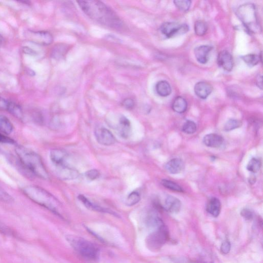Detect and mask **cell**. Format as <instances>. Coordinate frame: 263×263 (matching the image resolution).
Masks as SVG:
<instances>
[{
	"instance_id": "cell-1",
	"label": "cell",
	"mask_w": 263,
	"mask_h": 263,
	"mask_svg": "<svg viewBox=\"0 0 263 263\" xmlns=\"http://www.w3.org/2000/svg\"><path fill=\"white\" fill-rule=\"evenodd\" d=\"M83 11L91 19L112 28H119L123 22L118 16L107 6L99 1L78 2Z\"/></svg>"
},
{
	"instance_id": "cell-2",
	"label": "cell",
	"mask_w": 263,
	"mask_h": 263,
	"mask_svg": "<svg viewBox=\"0 0 263 263\" xmlns=\"http://www.w3.org/2000/svg\"><path fill=\"white\" fill-rule=\"evenodd\" d=\"M16 154L20 163L32 174L43 179L49 178V173L41 157L23 146H18Z\"/></svg>"
},
{
	"instance_id": "cell-3",
	"label": "cell",
	"mask_w": 263,
	"mask_h": 263,
	"mask_svg": "<svg viewBox=\"0 0 263 263\" xmlns=\"http://www.w3.org/2000/svg\"><path fill=\"white\" fill-rule=\"evenodd\" d=\"M23 193L34 203L57 214H59L60 202L54 196L43 187L36 185H28L24 187Z\"/></svg>"
},
{
	"instance_id": "cell-4",
	"label": "cell",
	"mask_w": 263,
	"mask_h": 263,
	"mask_svg": "<svg viewBox=\"0 0 263 263\" xmlns=\"http://www.w3.org/2000/svg\"><path fill=\"white\" fill-rule=\"evenodd\" d=\"M66 240L73 249L84 258L91 261L98 259L99 249L92 242L81 237L71 235L67 236Z\"/></svg>"
},
{
	"instance_id": "cell-5",
	"label": "cell",
	"mask_w": 263,
	"mask_h": 263,
	"mask_svg": "<svg viewBox=\"0 0 263 263\" xmlns=\"http://www.w3.org/2000/svg\"><path fill=\"white\" fill-rule=\"evenodd\" d=\"M236 14L247 30L252 33H259L261 27L254 4L247 3L240 6Z\"/></svg>"
},
{
	"instance_id": "cell-6",
	"label": "cell",
	"mask_w": 263,
	"mask_h": 263,
	"mask_svg": "<svg viewBox=\"0 0 263 263\" xmlns=\"http://www.w3.org/2000/svg\"><path fill=\"white\" fill-rule=\"evenodd\" d=\"M170 234L165 223L154 229L146 238L147 247L152 251H158L169 240Z\"/></svg>"
},
{
	"instance_id": "cell-7",
	"label": "cell",
	"mask_w": 263,
	"mask_h": 263,
	"mask_svg": "<svg viewBox=\"0 0 263 263\" xmlns=\"http://www.w3.org/2000/svg\"><path fill=\"white\" fill-rule=\"evenodd\" d=\"M25 39L29 42L40 46H49L53 42L52 34L46 31L27 30L25 33Z\"/></svg>"
},
{
	"instance_id": "cell-8",
	"label": "cell",
	"mask_w": 263,
	"mask_h": 263,
	"mask_svg": "<svg viewBox=\"0 0 263 263\" xmlns=\"http://www.w3.org/2000/svg\"><path fill=\"white\" fill-rule=\"evenodd\" d=\"M160 30L161 32L167 37H171L178 34H183L189 31L190 27L185 24L176 22H166L163 24Z\"/></svg>"
},
{
	"instance_id": "cell-9",
	"label": "cell",
	"mask_w": 263,
	"mask_h": 263,
	"mask_svg": "<svg viewBox=\"0 0 263 263\" xmlns=\"http://www.w3.org/2000/svg\"><path fill=\"white\" fill-rule=\"evenodd\" d=\"M95 135L98 142L103 145H111L114 144L117 141L114 134L105 128H97L95 131Z\"/></svg>"
},
{
	"instance_id": "cell-10",
	"label": "cell",
	"mask_w": 263,
	"mask_h": 263,
	"mask_svg": "<svg viewBox=\"0 0 263 263\" xmlns=\"http://www.w3.org/2000/svg\"><path fill=\"white\" fill-rule=\"evenodd\" d=\"M218 65L224 70L231 71L234 66V59L231 54L227 51L220 52L217 56Z\"/></svg>"
},
{
	"instance_id": "cell-11",
	"label": "cell",
	"mask_w": 263,
	"mask_h": 263,
	"mask_svg": "<svg viewBox=\"0 0 263 263\" xmlns=\"http://www.w3.org/2000/svg\"><path fill=\"white\" fill-rule=\"evenodd\" d=\"M57 174L59 177L63 180H73L79 177V171L74 168L67 166L66 165L56 167Z\"/></svg>"
},
{
	"instance_id": "cell-12",
	"label": "cell",
	"mask_w": 263,
	"mask_h": 263,
	"mask_svg": "<svg viewBox=\"0 0 263 263\" xmlns=\"http://www.w3.org/2000/svg\"><path fill=\"white\" fill-rule=\"evenodd\" d=\"M117 130L121 137L124 139L128 138L132 132L131 125L130 121L125 117H122L117 126Z\"/></svg>"
},
{
	"instance_id": "cell-13",
	"label": "cell",
	"mask_w": 263,
	"mask_h": 263,
	"mask_svg": "<svg viewBox=\"0 0 263 263\" xmlns=\"http://www.w3.org/2000/svg\"><path fill=\"white\" fill-rule=\"evenodd\" d=\"M212 49L213 48L209 46H201L196 48L195 55L197 61L201 64L207 63Z\"/></svg>"
},
{
	"instance_id": "cell-14",
	"label": "cell",
	"mask_w": 263,
	"mask_h": 263,
	"mask_svg": "<svg viewBox=\"0 0 263 263\" xmlns=\"http://www.w3.org/2000/svg\"><path fill=\"white\" fill-rule=\"evenodd\" d=\"M67 157L66 152L60 149H53L50 153L51 160L56 167L66 165Z\"/></svg>"
},
{
	"instance_id": "cell-15",
	"label": "cell",
	"mask_w": 263,
	"mask_h": 263,
	"mask_svg": "<svg viewBox=\"0 0 263 263\" xmlns=\"http://www.w3.org/2000/svg\"><path fill=\"white\" fill-rule=\"evenodd\" d=\"M212 86L206 82H199L195 87V92L196 95L203 99H206L212 93Z\"/></svg>"
},
{
	"instance_id": "cell-16",
	"label": "cell",
	"mask_w": 263,
	"mask_h": 263,
	"mask_svg": "<svg viewBox=\"0 0 263 263\" xmlns=\"http://www.w3.org/2000/svg\"><path fill=\"white\" fill-rule=\"evenodd\" d=\"M165 168L169 173L176 174L182 172L184 168V164L182 160L175 158L169 161L165 165Z\"/></svg>"
},
{
	"instance_id": "cell-17",
	"label": "cell",
	"mask_w": 263,
	"mask_h": 263,
	"mask_svg": "<svg viewBox=\"0 0 263 263\" xmlns=\"http://www.w3.org/2000/svg\"><path fill=\"white\" fill-rule=\"evenodd\" d=\"M181 204L177 198L168 196L165 203L164 208L168 212L171 213H177L181 209Z\"/></svg>"
},
{
	"instance_id": "cell-18",
	"label": "cell",
	"mask_w": 263,
	"mask_h": 263,
	"mask_svg": "<svg viewBox=\"0 0 263 263\" xmlns=\"http://www.w3.org/2000/svg\"><path fill=\"white\" fill-rule=\"evenodd\" d=\"M78 198L79 200L81 201V202L89 210L117 215L114 212L93 203L83 195H80Z\"/></svg>"
},
{
	"instance_id": "cell-19",
	"label": "cell",
	"mask_w": 263,
	"mask_h": 263,
	"mask_svg": "<svg viewBox=\"0 0 263 263\" xmlns=\"http://www.w3.org/2000/svg\"><path fill=\"white\" fill-rule=\"evenodd\" d=\"M223 138L220 135L216 134H209L206 135L203 139L205 145L210 147L217 148L222 145Z\"/></svg>"
},
{
	"instance_id": "cell-20",
	"label": "cell",
	"mask_w": 263,
	"mask_h": 263,
	"mask_svg": "<svg viewBox=\"0 0 263 263\" xmlns=\"http://www.w3.org/2000/svg\"><path fill=\"white\" fill-rule=\"evenodd\" d=\"M207 211L213 217H218L221 211V203L219 200L215 198L210 199L207 205Z\"/></svg>"
},
{
	"instance_id": "cell-21",
	"label": "cell",
	"mask_w": 263,
	"mask_h": 263,
	"mask_svg": "<svg viewBox=\"0 0 263 263\" xmlns=\"http://www.w3.org/2000/svg\"><path fill=\"white\" fill-rule=\"evenodd\" d=\"M13 130L14 127L10 120L6 116H0V132L5 135H9Z\"/></svg>"
},
{
	"instance_id": "cell-22",
	"label": "cell",
	"mask_w": 263,
	"mask_h": 263,
	"mask_svg": "<svg viewBox=\"0 0 263 263\" xmlns=\"http://www.w3.org/2000/svg\"><path fill=\"white\" fill-rule=\"evenodd\" d=\"M187 104L185 99L178 96L174 100L172 104L173 109L177 114H183L187 109Z\"/></svg>"
},
{
	"instance_id": "cell-23",
	"label": "cell",
	"mask_w": 263,
	"mask_h": 263,
	"mask_svg": "<svg viewBox=\"0 0 263 263\" xmlns=\"http://www.w3.org/2000/svg\"><path fill=\"white\" fill-rule=\"evenodd\" d=\"M157 93L161 96L167 97L169 96L172 92L170 84L166 81H160L156 85Z\"/></svg>"
},
{
	"instance_id": "cell-24",
	"label": "cell",
	"mask_w": 263,
	"mask_h": 263,
	"mask_svg": "<svg viewBox=\"0 0 263 263\" xmlns=\"http://www.w3.org/2000/svg\"><path fill=\"white\" fill-rule=\"evenodd\" d=\"M7 111L16 118L21 120L23 118V112L22 108L15 102L10 101Z\"/></svg>"
},
{
	"instance_id": "cell-25",
	"label": "cell",
	"mask_w": 263,
	"mask_h": 263,
	"mask_svg": "<svg viewBox=\"0 0 263 263\" xmlns=\"http://www.w3.org/2000/svg\"><path fill=\"white\" fill-rule=\"evenodd\" d=\"M242 59L247 65L250 67H253L257 65L260 60L261 61V54L260 56H259L256 54H250L243 56Z\"/></svg>"
},
{
	"instance_id": "cell-26",
	"label": "cell",
	"mask_w": 263,
	"mask_h": 263,
	"mask_svg": "<svg viewBox=\"0 0 263 263\" xmlns=\"http://www.w3.org/2000/svg\"><path fill=\"white\" fill-rule=\"evenodd\" d=\"M208 30V26L203 21H197L195 25V30L197 35H204Z\"/></svg>"
},
{
	"instance_id": "cell-27",
	"label": "cell",
	"mask_w": 263,
	"mask_h": 263,
	"mask_svg": "<svg viewBox=\"0 0 263 263\" xmlns=\"http://www.w3.org/2000/svg\"><path fill=\"white\" fill-rule=\"evenodd\" d=\"M162 184L163 185V186L166 187V189L172 191L179 193L183 192L182 187L173 181L167 179H163L162 181Z\"/></svg>"
},
{
	"instance_id": "cell-28",
	"label": "cell",
	"mask_w": 263,
	"mask_h": 263,
	"mask_svg": "<svg viewBox=\"0 0 263 263\" xmlns=\"http://www.w3.org/2000/svg\"><path fill=\"white\" fill-rule=\"evenodd\" d=\"M197 129L196 124L192 121H187L183 125L182 130L187 134L195 133Z\"/></svg>"
},
{
	"instance_id": "cell-29",
	"label": "cell",
	"mask_w": 263,
	"mask_h": 263,
	"mask_svg": "<svg viewBox=\"0 0 263 263\" xmlns=\"http://www.w3.org/2000/svg\"><path fill=\"white\" fill-rule=\"evenodd\" d=\"M174 3L176 7L182 12L189 11L192 5V2L189 0H176Z\"/></svg>"
},
{
	"instance_id": "cell-30",
	"label": "cell",
	"mask_w": 263,
	"mask_h": 263,
	"mask_svg": "<svg viewBox=\"0 0 263 263\" xmlns=\"http://www.w3.org/2000/svg\"><path fill=\"white\" fill-rule=\"evenodd\" d=\"M261 167L260 161L256 158H252L247 166V170L252 173L257 172Z\"/></svg>"
},
{
	"instance_id": "cell-31",
	"label": "cell",
	"mask_w": 263,
	"mask_h": 263,
	"mask_svg": "<svg viewBox=\"0 0 263 263\" xmlns=\"http://www.w3.org/2000/svg\"><path fill=\"white\" fill-rule=\"evenodd\" d=\"M140 200V196L137 192L132 193L128 197L126 204L128 206H133L139 203Z\"/></svg>"
},
{
	"instance_id": "cell-32",
	"label": "cell",
	"mask_w": 263,
	"mask_h": 263,
	"mask_svg": "<svg viewBox=\"0 0 263 263\" xmlns=\"http://www.w3.org/2000/svg\"><path fill=\"white\" fill-rule=\"evenodd\" d=\"M242 123L240 121L232 119L229 120L224 126L225 131L229 132L237 128H240L242 126Z\"/></svg>"
},
{
	"instance_id": "cell-33",
	"label": "cell",
	"mask_w": 263,
	"mask_h": 263,
	"mask_svg": "<svg viewBox=\"0 0 263 263\" xmlns=\"http://www.w3.org/2000/svg\"><path fill=\"white\" fill-rule=\"evenodd\" d=\"M0 234L13 237L16 236L14 232L1 220H0Z\"/></svg>"
},
{
	"instance_id": "cell-34",
	"label": "cell",
	"mask_w": 263,
	"mask_h": 263,
	"mask_svg": "<svg viewBox=\"0 0 263 263\" xmlns=\"http://www.w3.org/2000/svg\"><path fill=\"white\" fill-rule=\"evenodd\" d=\"M100 172L96 169H92L88 171L86 173V177L91 180H94L97 179L100 176Z\"/></svg>"
},
{
	"instance_id": "cell-35",
	"label": "cell",
	"mask_w": 263,
	"mask_h": 263,
	"mask_svg": "<svg viewBox=\"0 0 263 263\" xmlns=\"http://www.w3.org/2000/svg\"><path fill=\"white\" fill-rule=\"evenodd\" d=\"M0 200L7 203L13 202L14 199L9 194L0 187Z\"/></svg>"
},
{
	"instance_id": "cell-36",
	"label": "cell",
	"mask_w": 263,
	"mask_h": 263,
	"mask_svg": "<svg viewBox=\"0 0 263 263\" xmlns=\"http://www.w3.org/2000/svg\"><path fill=\"white\" fill-rule=\"evenodd\" d=\"M231 243L229 241L223 242L220 246V251L223 254H228L231 250Z\"/></svg>"
},
{
	"instance_id": "cell-37",
	"label": "cell",
	"mask_w": 263,
	"mask_h": 263,
	"mask_svg": "<svg viewBox=\"0 0 263 263\" xmlns=\"http://www.w3.org/2000/svg\"><path fill=\"white\" fill-rule=\"evenodd\" d=\"M241 214L247 220H250L253 218V212L249 209H244L242 210Z\"/></svg>"
},
{
	"instance_id": "cell-38",
	"label": "cell",
	"mask_w": 263,
	"mask_h": 263,
	"mask_svg": "<svg viewBox=\"0 0 263 263\" xmlns=\"http://www.w3.org/2000/svg\"><path fill=\"white\" fill-rule=\"evenodd\" d=\"M173 263H198L191 259L184 257H176L173 259Z\"/></svg>"
},
{
	"instance_id": "cell-39",
	"label": "cell",
	"mask_w": 263,
	"mask_h": 263,
	"mask_svg": "<svg viewBox=\"0 0 263 263\" xmlns=\"http://www.w3.org/2000/svg\"><path fill=\"white\" fill-rule=\"evenodd\" d=\"M122 105L125 108L131 109L133 108L135 106V102L132 99L127 98L123 101Z\"/></svg>"
},
{
	"instance_id": "cell-40",
	"label": "cell",
	"mask_w": 263,
	"mask_h": 263,
	"mask_svg": "<svg viewBox=\"0 0 263 263\" xmlns=\"http://www.w3.org/2000/svg\"><path fill=\"white\" fill-rule=\"evenodd\" d=\"M0 142L13 144L15 143V141L6 135L0 132Z\"/></svg>"
},
{
	"instance_id": "cell-41",
	"label": "cell",
	"mask_w": 263,
	"mask_h": 263,
	"mask_svg": "<svg viewBox=\"0 0 263 263\" xmlns=\"http://www.w3.org/2000/svg\"><path fill=\"white\" fill-rule=\"evenodd\" d=\"M10 101L0 97V110H8Z\"/></svg>"
},
{
	"instance_id": "cell-42",
	"label": "cell",
	"mask_w": 263,
	"mask_h": 263,
	"mask_svg": "<svg viewBox=\"0 0 263 263\" xmlns=\"http://www.w3.org/2000/svg\"><path fill=\"white\" fill-rule=\"evenodd\" d=\"M22 51L24 54L30 55V56H34L37 55V53L36 51H35L34 50H33V49H32L29 47H23L22 49Z\"/></svg>"
},
{
	"instance_id": "cell-43",
	"label": "cell",
	"mask_w": 263,
	"mask_h": 263,
	"mask_svg": "<svg viewBox=\"0 0 263 263\" xmlns=\"http://www.w3.org/2000/svg\"><path fill=\"white\" fill-rule=\"evenodd\" d=\"M256 85L257 87L261 90L262 89V76L261 74H258L256 78Z\"/></svg>"
},
{
	"instance_id": "cell-44",
	"label": "cell",
	"mask_w": 263,
	"mask_h": 263,
	"mask_svg": "<svg viewBox=\"0 0 263 263\" xmlns=\"http://www.w3.org/2000/svg\"><path fill=\"white\" fill-rule=\"evenodd\" d=\"M3 42V36L1 35V34H0V45H1L2 44Z\"/></svg>"
}]
</instances>
